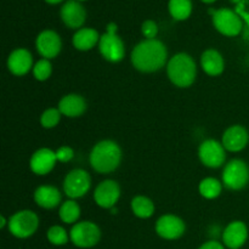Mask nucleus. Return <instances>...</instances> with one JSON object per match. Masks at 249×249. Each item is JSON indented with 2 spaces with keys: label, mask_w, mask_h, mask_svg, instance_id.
I'll list each match as a JSON object with an SVG mask.
<instances>
[{
  "label": "nucleus",
  "mask_w": 249,
  "mask_h": 249,
  "mask_svg": "<svg viewBox=\"0 0 249 249\" xmlns=\"http://www.w3.org/2000/svg\"><path fill=\"white\" fill-rule=\"evenodd\" d=\"M168 51L164 44L158 39H145L131 51V63L138 71L153 73L165 66Z\"/></svg>",
  "instance_id": "1"
},
{
  "label": "nucleus",
  "mask_w": 249,
  "mask_h": 249,
  "mask_svg": "<svg viewBox=\"0 0 249 249\" xmlns=\"http://www.w3.org/2000/svg\"><path fill=\"white\" fill-rule=\"evenodd\" d=\"M90 164L95 172L108 174L119 167L122 160V150L112 140H102L94 146L90 152Z\"/></svg>",
  "instance_id": "2"
},
{
  "label": "nucleus",
  "mask_w": 249,
  "mask_h": 249,
  "mask_svg": "<svg viewBox=\"0 0 249 249\" xmlns=\"http://www.w3.org/2000/svg\"><path fill=\"white\" fill-rule=\"evenodd\" d=\"M167 73L175 87L189 88L196 80V62L189 53H177L168 61Z\"/></svg>",
  "instance_id": "3"
},
{
  "label": "nucleus",
  "mask_w": 249,
  "mask_h": 249,
  "mask_svg": "<svg viewBox=\"0 0 249 249\" xmlns=\"http://www.w3.org/2000/svg\"><path fill=\"white\" fill-rule=\"evenodd\" d=\"M117 24L109 23L107 26V32L104 33L99 41V50L105 60L109 62H119L125 56V48L124 43L117 36Z\"/></svg>",
  "instance_id": "4"
},
{
  "label": "nucleus",
  "mask_w": 249,
  "mask_h": 249,
  "mask_svg": "<svg viewBox=\"0 0 249 249\" xmlns=\"http://www.w3.org/2000/svg\"><path fill=\"white\" fill-rule=\"evenodd\" d=\"M249 182V167L242 160H232L225 165L223 172V184L232 191H238Z\"/></svg>",
  "instance_id": "5"
},
{
  "label": "nucleus",
  "mask_w": 249,
  "mask_h": 249,
  "mask_svg": "<svg viewBox=\"0 0 249 249\" xmlns=\"http://www.w3.org/2000/svg\"><path fill=\"white\" fill-rule=\"evenodd\" d=\"M9 231L17 238H28L39 228V218L32 211H19L9 220Z\"/></svg>",
  "instance_id": "6"
},
{
  "label": "nucleus",
  "mask_w": 249,
  "mask_h": 249,
  "mask_svg": "<svg viewBox=\"0 0 249 249\" xmlns=\"http://www.w3.org/2000/svg\"><path fill=\"white\" fill-rule=\"evenodd\" d=\"M70 238L77 247L91 248L100 242L101 230L92 221H80L71 229Z\"/></svg>",
  "instance_id": "7"
},
{
  "label": "nucleus",
  "mask_w": 249,
  "mask_h": 249,
  "mask_svg": "<svg viewBox=\"0 0 249 249\" xmlns=\"http://www.w3.org/2000/svg\"><path fill=\"white\" fill-rule=\"evenodd\" d=\"M91 186V178L84 169H73L63 180V191L66 196L75 199L85 196Z\"/></svg>",
  "instance_id": "8"
},
{
  "label": "nucleus",
  "mask_w": 249,
  "mask_h": 249,
  "mask_svg": "<svg viewBox=\"0 0 249 249\" xmlns=\"http://www.w3.org/2000/svg\"><path fill=\"white\" fill-rule=\"evenodd\" d=\"M213 24L216 31L226 36H238L243 27L240 16L228 7L215 10L213 15Z\"/></svg>",
  "instance_id": "9"
},
{
  "label": "nucleus",
  "mask_w": 249,
  "mask_h": 249,
  "mask_svg": "<svg viewBox=\"0 0 249 249\" xmlns=\"http://www.w3.org/2000/svg\"><path fill=\"white\" fill-rule=\"evenodd\" d=\"M201 162L208 168H220L226 160L225 147L216 140H206L198 148Z\"/></svg>",
  "instance_id": "10"
},
{
  "label": "nucleus",
  "mask_w": 249,
  "mask_h": 249,
  "mask_svg": "<svg viewBox=\"0 0 249 249\" xmlns=\"http://www.w3.org/2000/svg\"><path fill=\"white\" fill-rule=\"evenodd\" d=\"M186 230L184 220L173 214L160 216L156 223V232L164 240H178L181 237Z\"/></svg>",
  "instance_id": "11"
},
{
  "label": "nucleus",
  "mask_w": 249,
  "mask_h": 249,
  "mask_svg": "<svg viewBox=\"0 0 249 249\" xmlns=\"http://www.w3.org/2000/svg\"><path fill=\"white\" fill-rule=\"evenodd\" d=\"M121 197V187L114 180H105L100 182L94 192V199L101 208L111 209L116 207Z\"/></svg>",
  "instance_id": "12"
},
{
  "label": "nucleus",
  "mask_w": 249,
  "mask_h": 249,
  "mask_svg": "<svg viewBox=\"0 0 249 249\" xmlns=\"http://www.w3.org/2000/svg\"><path fill=\"white\" fill-rule=\"evenodd\" d=\"M36 48L38 53L46 60L55 58L62 49V41L55 31L46 29L39 33L36 40Z\"/></svg>",
  "instance_id": "13"
},
{
  "label": "nucleus",
  "mask_w": 249,
  "mask_h": 249,
  "mask_svg": "<svg viewBox=\"0 0 249 249\" xmlns=\"http://www.w3.org/2000/svg\"><path fill=\"white\" fill-rule=\"evenodd\" d=\"M60 16L68 28L78 29L87 19V10L78 0H67L61 7Z\"/></svg>",
  "instance_id": "14"
},
{
  "label": "nucleus",
  "mask_w": 249,
  "mask_h": 249,
  "mask_svg": "<svg viewBox=\"0 0 249 249\" xmlns=\"http://www.w3.org/2000/svg\"><path fill=\"white\" fill-rule=\"evenodd\" d=\"M248 238V229L243 221H231L223 232L224 245L230 249H238L242 247Z\"/></svg>",
  "instance_id": "15"
},
{
  "label": "nucleus",
  "mask_w": 249,
  "mask_h": 249,
  "mask_svg": "<svg viewBox=\"0 0 249 249\" xmlns=\"http://www.w3.org/2000/svg\"><path fill=\"white\" fill-rule=\"evenodd\" d=\"M56 162H57L56 152L50 148H40L33 153L29 160V165L34 174L46 175L53 169Z\"/></svg>",
  "instance_id": "16"
},
{
  "label": "nucleus",
  "mask_w": 249,
  "mask_h": 249,
  "mask_svg": "<svg viewBox=\"0 0 249 249\" xmlns=\"http://www.w3.org/2000/svg\"><path fill=\"white\" fill-rule=\"evenodd\" d=\"M249 134L242 125H232L223 135V146L230 152H240L248 145Z\"/></svg>",
  "instance_id": "17"
},
{
  "label": "nucleus",
  "mask_w": 249,
  "mask_h": 249,
  "mask_svg": "<svg viewBox=\"0 0 249 249\" xmlns=\"http://www.w3.org/2000/svg\"><path fill=\"white\" fill-rule=\"evenodd\" d=\"M33 57L27 49H16L10 53L7 58V68L15 75L27 74L33 68Z\"/></svg>",
  "instance_id": "18"
},
{
  "label": "nucleus",
  "mask_w": 249,
  "mask_h": 249,
  "mask_svg": "<svg viewBox=\"0 0 249 249\" xmlns=\"http://www.w3.org/2000/svg\"><path fill=\"white\" fill-rule=\"evenodd\" d=\"M87 101L78 94H68L63 96L58 102V109L61 113L70 118L80 117L87 111Z\"/></svg>",
  "instance_id": "19"
},
{
  "label": "nucleus",
  "mask_w": 249,
  "mask_h": 249,
  "mask_svg": "<svg viewBox=\"0 0 249 249\" xmlns=\"http://www.w3.org/2000/svg\"><path fill=\"white\" fill-rule=\"evenodd\" d=\"M34 201L44 209H53L58 207L62 201V196L58 189L50 185L39 186L34 192Z\"/></svg>",
  "instance_id": "20"
},
{
  "label": "nucleus",
  "mask_w": 249,
  "mask_h": 249,
  "mask_svg": "<svg viewBox=\"0 0 249 249\" xmlns=\"http://www.w3.org/2000/svg\"><path fill=\"white\" fill-rule=\"evenodd\" d=\"M201 66L204 72L212 77L220 75L225 68V61L221 53L214 49H208L201 56Z\"/></svg>",
  "instance_id": "21"
},
{
  "label": "nucleus",
  "mask_w": 249,
  "mask_h": 249,
  "mask_svg": "<svg viewBox=\"0 0 249 249\" xmlns=\"http://www.w3.org/2000/svg\"><path fill=\"white\" fill-rule=\"evenodd\" d=\"M100 34L94 28H80L73 36V45L77 50L88 51L95 48L100 41Z\"/></svg>",
  "instance_id": "22"
},
{
  "label": "nucleus",
  "mask_w": 249,
  "mask_h": 249,
  "mask_svg": "<svg viewBox=\"0 0 249 249\" xmlns=\"http://www.w3.org/2000/svg\"><path fill=\"white\" fill-rule=\"evenodd\" d=\"M131 209L138 218L147 219L155 213V204L145 196H136L131 201Z\"/></svg>",
  "instance_id": "23"
},
{
  "label": "nucleus",
  "mask_w": 249,
  "mask_h": 249,
  "mask_svg": "<svg viewBox=\"0 0 249 249\" xmlns=\"http://www.w3.org/2000/svg\"><path fill=\"white\" fill-rule=\"evenodd\" d=\"M168 7L173 18L178 21L187 19L192 12L191 0H169Z\"/></svg>",
  "instance_id": "24"
},
{
  "label": "nucleus",
  "mask_w": 249,
  "mask_h": 249,
  "mask_svg": "<svg viewBox=\"0 0 249 249\" xmlns=\"http://www.w3.org/2000/svg\"><path fill=\"white\" fill-rule=\"evenodd\" d=\"M60 219L66 224H74L77 223L80 216V207L73 199L66 201L65 203L61 204L60 211H58Z\"/></svg>",
  "instance_id": "25"
},
{
  "label": "nucleus",
  "mask_w": 249,
  "mask_h": 249,
  "mask_svg": "<svg viewBox=\"0 0 249 249\" xmlns=\"http://www.w3.org/2000/svg\"><path fill=\"white\" fill-rule=\"evenodd\" d=\"M199 194L207 199H214L220 196L223 191V184L214 178H206L199 182Z\"/></svg>",
  "instance_id": "26"
},
{
  "label": "nucleus",
  "mask_w": 249,
  "mask_h": 249,
  "mask_svg": "<svg viewBox=\"0 0 249 249\" xmlns=\"http://www.w3.org/2000/svg\"><path fill=\"white\" fill-rule=\"evenodd\" d=\"M53 73V65H51L50 60L46 58H41L38 62L34 65L33 67V74L34 78L39 82H44V80L49 79Z\"/></svg>",
  "instance_id": "27"
},
{
  "label": "nucleus",
  "mask_w": 249,
  "mask_h": 249,
  "mask_svg": "<svg viewBox=\"0 0 249 249\" xmlns=\"http://www.w3.org/2000/svg\"><path fill=\"white\" fill-rule=\"evenodd\" d=\"M46 236H48L49 242L55 246H63L68 242V233L62 226H51L48 230Z\"/></svg>",
  "instance_id": "28"
},
{
  "label": "nucleus",
  "mask_w": 249,
  "mask_h": 249,
  "mask_svg": "<svg viewBox=\"0 0 249 249\" xmlns=\"http://www.w3.org/2000/svg\"><path fill=\"white\" fill-rule=\"evenodd\" d=\"M61 116H62V113H61L58 108H48L41 114L40 124L45 129L55 128L60 123Z\"/></svg>",
  "instance_id": "29"
},
{
  "label": "nucleus",
  "mask_w": 249,
  "mask_h": 249,
  "mask_svg": "<svg viewBox=\"0 0 249 249\" xmlns=\"http://www.w3.org/2000/svg\"><path fill=\"white\" fill-rule=\"evenodd\" d=\"M141 31H142L143 36L146 39H156V36L158 34V26L152 19H146L142 23Z\"/></svg>",
  "instance_id": "30"
},
{
  "label": "nucleus",
  "mask_w": 249,
  "mask_h": 249,
  "mask_svg": "<svg viewBox=\"0 0 249 249\" xmlns=\"http://www.w3.org/2000/svg\"><path fill=\"white\" fill-rule=\"evenodd\" d=\"M56 157H57L58 162L67 163L73 160L74 157V151L70 147V146H62L56 151Z\"/></svg>",
  "instance_id": "31"
},
{
  "label": "nucleus",
  "mask_w": 249,
  "mask_h": 249,
  "mask_svg": "<svg viewBox=\"0 0 249 249\" xmlns=\"http://www.w3.org/2000/svg\"><path fill=\"white\" fill-rule=\"evenodd\" d=\"M198 249H225L224 246L218 241H208V242L203 243Z\"/></svg>",
  "instance_id": "32"
},
{
  "label": "nucleus",
  "mask_w": 249,
  "mask_h": 249,
  "mask_svg": "<svg viewBox=\"0 0 249 249\" xmlns=\"http://www.w3.org/2000/svg\"><path fill=\"white\" fill-rule=\"evenodd\" d=\"M0 220H1V223H0V228L4 229L5 225H6V219H5L4 215H1V218H0Z\"/></svg>",
  "instance_id": "33"
},
{
  "label": "nucleus",
  "mask_w": 249,
  "mask_h": 249,
  "mask_svg": "<svg viewBox=\"0 0 249 249\" xmlns=\"http://www.w3.org/2000/svg\"><path fill=\"white\" fill-rule=\"evenodd\" d=\"M45 1L48 2V4H51V5H56V4H58V2L63 1V0H45Z\"/></svg>",
  "instance_id": "34"
},
{
  "label": "nucleus",
  "mask_w": 249,
  "mask_h": 249,
  "mask_svg": "<svg viewBox=\"0 0 249 249\" xmlns=\"http://www.w3.org/2000/svg\"><path fill=\"white\" fill-rule=\"evenodd\" d=\"M201 1H203L204 4H212V2L216 1V0H201Z\"/></svg>",
  "instance_id": "35"
},
{
  "label": "nucleus",
  "mask_w": 249,
  "mask_h": 249,
  "mask_svg": "<svg viewBox=\"0 0 249 249\" xmlns=\"http://www.w3.org/2000/svg\"><path fill=\"white\" fill-rule=\"evenodd\" d=\"M111 212L112 214H116L117 212H118V209H116V207H113V208H111Z\"/></svg>",
  "instance_id": "36"
},
{
  "label": "nucleus",
  "mask_w": 249,
  "mask_h": 249,
  "mask_svg": "<svg viewBox=\"0 0 249 249\" xmlns=\"http://www.w3.org/2000/svg\"><path fill=\"white\" fill-rule=\"evenodd\" d=\"M78 1H87V0H78Z\"/></svg>",
  "instance_id": "37"
}]
</instances>
